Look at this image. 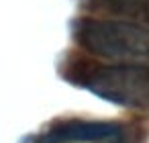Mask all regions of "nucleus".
Here are the masks:
<instances>
[{
    "label": "nucleus",
    "instance_id": "f257e3e1",
    "mask_svg": "<svg viewBox=\"0 0 149 143\" xmlns=\"http://www.w3.org/2000/svg\"><path fill=\"white\" fill-rule=\"evenodd\" d=\"M76 39L96 57L149 68V29L139 23L86 19L78 25Z\"/></svg>",
    "mask_w": 149,
    "mask_h": 143
},
{
    "label": "nucleus",
    "instance_id": "f03ea898",
    "mask_svg": "<svg viewBox=\"0 0 149 143\" xmlns=\"http://www.w3.org/2000/svg\"><path fill=\"white\" fill-rule=\"evenodd\" d=\"M82 84L123 106H145L149 104V68L145 66H98L84 74Z\"/></svg>",
    "mask_w": 149,
    "mask_h": 143
},
{
    "label": "nucleus",
    "instance_id": "7ed1b4c3",
    "mask_svg": "<svg viewBox=\"0 0 149 143\" xmlns=\"http://www.w3.org/2000/svg\"><path fill=\"white\" fill-rule=\"evenodd\" d=\"M120 127L102 121H68L37 139V143H98L118 139Z\"/></svg>",
    "mask_w": 149,
    "mask_h": 143
},
{
    "label": "nucleus",
    "instance_id": "20e7f679",
    "mask_svg": "<svg viewBox=\"0 0 149 143\" xmlns=\"http://www.w3.org/2000/svg\"><path fill=\"white\" fill-rule=\"evenodd\" d=\"M100 2L108 10L127 17L133 23H149V0H100Z\"/></svg>",
    "mask_w": 149,
    "mask_h": 143
}]
</instances>
